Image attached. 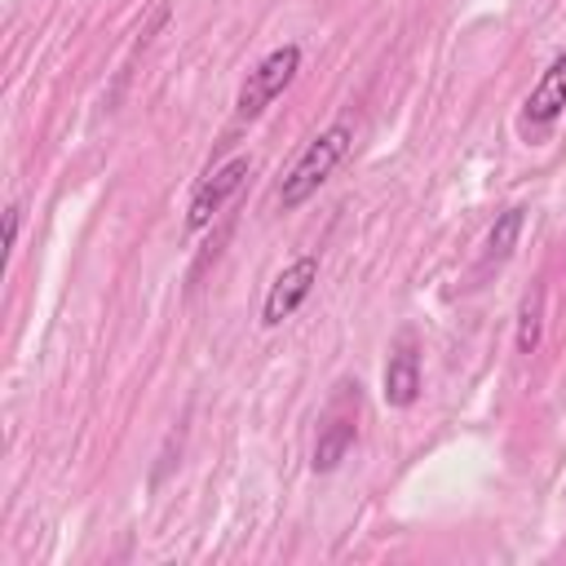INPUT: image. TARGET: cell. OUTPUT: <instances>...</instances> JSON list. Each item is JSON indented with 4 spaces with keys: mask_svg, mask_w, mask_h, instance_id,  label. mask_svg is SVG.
I'll use <instances>...</instances> for the list:
<instances>
[{
    "mask_svg": "<svg viewBox=\"0 0 566 566\" xmlns=\"http://www.w3.org/2000/svg\"><path fill=\"white\" fill-rule=\"evenodd\" d=\"M349 146H354V124L349 119H336V124H327L301 155H296V164L283 172V181H279V208L283 212H292V208H301L332 172H336V164L349 155Z\"/></svg>",
    "mask_w": 566,
    "mask_h": 566,
    "instance_id": "1",
    "label": "cell"
},
{
    "mask_svg": "<svg viewBox=\"0 0 566 566\" xmlns=\"http://www.w3.org/2000/svg\"><path fill=\"white\" fill-rule=\"evenodd\" d=\"M296 71H301V44H279L274 53H265V57L248 71V80L239 84L234 115H239V119H256V115L296 80Z\"/></svg>",
    "mask_w": 566,
    "mask_h": 566,
    "instance_id": "2",
    "label": "cell"
},
{
    "mask_svg": "<svg viewBox=\"0 0 566 566\" xmlns=\"http://www.w3.org/2000/svg\"><path fill=\"white\" fill-rule=\"evenodd\" d=\"M314 283H318V256H296V261H287L279 274H274V283H270V292H265V310H261V323L265 327H279L283 318H292L301 305H305V296L314 292Z\"/></svg>",
    "mask_w": 566,
    "mask_h": 566,
    "instance_id": "3",
    "label": "cell"
},
{
    "mask_svg": "<svg viewBox=\"0 0 566 566\" xmlns=\"http://www.w3.org/2000/svg\"><path fill=\"white\" fill-rule=\"evenodd\" d=\"M248 155H234V159H226L221 168H212L199 186H195V195H190V203H186V226L190 230H203L221 208H226V199L243 186V177H248Z\"/></svg>",
    "mask_w": 566,
    "mask_h": 566,
    "instance_id": "4",
    "label": "cell"
},
{
    "mask_svg": "<svg viewBox=\"0 0 566 566\" xmlns=\"http://www.w3.org/2000/svg\"><path fill=\"white\" fill-rule=\"evenodd\" d=\"M380 385H385L380 394H385L389 407H411L420 398V354H416L411 336H398V345H394V354L385 363V380Z\"/></svg>",
    "mask_w": 566,
    "mask_h": 566,
    "instance_id": "5",
    "label": "cell"
},
{
    "mask_svg": "<svg viewBox=\"0 0 566 566\" xmlns=\"http://www.w3.org/2000/svg\"><path fill=\"white\" fill-rule=\"evenodd\" d=\"M562 111H566V53H557V57L548 62V71L539 75V84L531 88V97H526V106H522V119L535 124V128H544V124H553Z\"/></svg>",
    "mask_w": 566,
    "mask_h": 566,
    "instance_id": "6",
    "label": "cell"
},
{
    "mask_svg": "<svg viewBox=\"0 0 566 566\" xmlns=\"http://www.w3.org/2000/svg\"><path fill=\"white\" fill-rule=\"evenodd\" d=\"M522 221H526V208H504L495 217V226L486 230V243H482V270H491V265H500V261L513 256L517 234H522Z\"/></svg>",
    "mask_w": 566,
    "mask_h": 566,
    "instance_id": "7",
    "label": "cell"
},
{
    "mask_svg": "<svg viewBox=\"0 0 566 566\" xmlns=\"http://www.w3.org/2000/svg\"><path fill=\"white\" fill-rule=\"evenodd\" d=\"M349 447H354V420H345V416L327 420L318 429V442H314V473H332Z\"/></svg>",
    "mask_w": 566,
    "mask_h": 566,
    "instance_id": "8",
    "label": "cell"
},
{
    "mask_svg": "<svg viewBox=\"0 0 566 566\" xmlns=\"http://www.w3.org/2000/svg\"><path fill=\"white\" fill-rule=\"evenodd\" d=\"M539 323H544V287H531L517 305V349L535 354L539 345Z\"/></svg>",
    "mask_w": 566,
    "mask_h": 566,
    "instance_id": "9",
    "label": "cell"
},
{
    "mask_svg": "<svg viewBox=\"0 0 566 566\" xmlns=\"http://www.w3.org/2000/svg\"><path fill=\"white\" fill-rule=\"evenodd\" d=\"M18 217H22V208L9 203V208H4V248H9V252H13V243H18Z\"/></svg>",
    "mask_w": 566,
    "mask_h": 566,
    "instance_id": "10",
    "label": "cell"
}]
</instances>
